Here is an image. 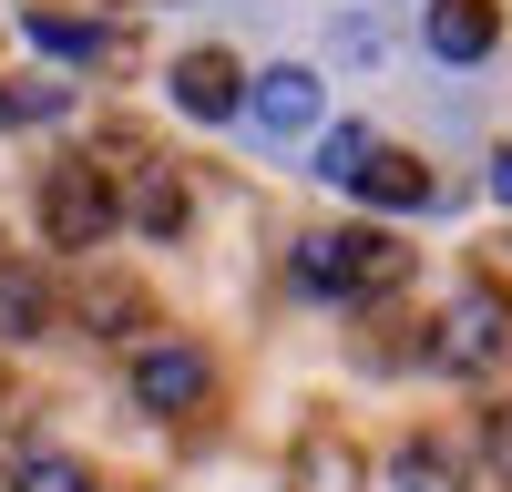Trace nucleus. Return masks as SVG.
<instances>
[{"label":"nucleus","instance_id":"7","mask_svg":"<svg viewBox=\"0 0 512 492\" xmlns=\"http://www.w3.org/2000/svg\"><path fill=\"white\" fill-rule=\"evenodd\" d=\"M175 103H185L195 123H226V113L246 103V72H236L226 52H185V62H175Z\"/></svg>","mask_w":512,"mask_h":492},{"label":"nucleus","instance_id":"3","mask_svg":"<svg viewBox=\"0 0 512 492\" xmlns=\"http://www.w3.org/2000/svg\"><path fill=\"white\" fill-rule=\"evenodd\" d=\"M205 380H216V369H205V349H185V339H154L134 359V400L164 410V421H185V410L205 400Z\"/></svg>","mask_w":512,"mask_h":492},{"label":"nucleus","instance_id":"13","mask_svg":"<svg viewBox=\"0 0 512 492\" xmlns=\"http://www.w3.org/2000/svg\"><path fill=\"white\" fill-rule=\"evenodd\" d=\"M21 31L41 41V52H62V62H103V31L72 21V11H21Z\"/></svg>","mask_w":512,"mask_h":492},{"label":"nucleus","instance_id":"11","mask_svg":"<svg viewBox=\"0 0 512 492\" xmlns=\"http://www.w3.org/2000/svg\"><path fill=\"white\" fill-rule=\"evenodd\" d=\"M123 205H134L144 236H175V226H185V185H175V164L144 154V175H134V195H123Z\"/></svg>","mask_w":512,"mask_h":492},{"label":"nucleus","instance_id":"12","mask_svg":"<svg viewBox=\"0 0 512 492\" xmlns=\"http://www.w3.org/2000/svg\"><path fill=\"white\" fill-rule=\"evenodd\" d=\"M359 482V462H349V441L338 431H308L297 441V492H349Z\"/></svg>","mask_w":512,"mask_h":492},{"label":"nucleus","instance_id":"8","mask_svg":"<svg viewBox=\"0 0 512 492\" xmlns=\"http://www.w3.org/2000/svg\"><path fill=\"white\" fill-rule=\"evenodd\" d=\"M359 195H369V205H390V216H420L441 185H431V164H420V154H390V144H379V154L359 164Z\"/></svg>","mask_w":512,"mask_h":492},{"label":"nucleus","instance_id":"2","mask_svg":"<svg viewBox=\"0 0 512 492\" xmlns=\"http://www.w3.org/2000/svg\"><path fill=\"white\" fill-rule=\"evenodd\" d=\"M41 236L52 246H103L113 236V175L103 164H52L41 175Z\"/></svg>","mask_w":512,"mask_h":492},{"label":"nucleus","instance_id":"15","mask_svg":"<svg viewBox=\"0 0 512 492\" xmlns=\"http://www.w3.org/2000/svg\"><path fill=\"white\" fill-rule=\"evenodd\" d=\"M72 93L62 82H11V93H0V123H41V113H62Z\"/></svg>","mask_w":512,"mask_h":492},{"label":"nucleus","instance_id":"1","mask_svg":"<svg viewBox=\"0 0 512 492\" xmlns=\"http://www.w3.org/2000/svg\"><path fill=\"white\" fill-rule=\"evenodd\" d=\"M400 277H410V246H390V236H308L297 246V287L308 298H379Z\"/></svg>","mask_w":512,"mask_h":492},{"label":"nucleus","instance_id":"4","mask_svg":"<svg viewBox=\"0 0 512 492\" xmlns=\"http://www.w3.org/2000/svg\"><path fill=\"white\" fill-rule=\"evenodd\" d=\"M318 72L308 62H277V72H256L246 82V113H256V134H277V144H297V134H308V123H318Z\"/></svg>","mask_w":512,"mask_h":492},{"label":"nucleus","instance_id":"10","mask_svg":"<svg viewBox=\"0 0 512 492\" xmlns=\"http://www.w3.org/2000/svg\"><path fill=\"white\" fill-rule=\"evenodd\" d=\"M390 492H461V451H451L441 431H410V441L390 451Z\"/></svg>","mask_w":512,"mask_h":492},{"label":"nucleus","instance_id":"14","mask_svg":"<svg viewBox=\"0 0 512 492\" xmlns=\"http://www.w3.org/2000/svg\"><path fill=\"white\" fill-rule=\"evenodd\" d=\"M379 154V134H369V123H338V134H318V175L328 185H359V164Z\"/></svg>","mask_w":512,"mask_h":492},{"label":"nucleus","instance_id":"16","mask_svg":"<svg viewBox=\"0 0 512 492\" xmlns=\"http://www.w3.org/2000/svg\"><path fill=\"white\" fill-rule=\"evenodd\" d=\"M21 492H82V472H72V462H52V451H41V462H21Z\"/></svg>","mask_w":512,"mask_h":492},{"label":"nucleus","instance_id":"6","mask_svg":"<svg viewBox=\"0 0 512 492\" xmlns=\"http://www.w3.org/2000/svg\"><path fill=\"white\" fill-rule=\"evenodd\" d=\"M420 31H431L441 62H482L492 41H502V0H431V21H420Z\"/></svg>","mask_w":512,"mask_h":492},{"label":"nucleus","instance_id":"9","mask_svg":"<svg viewBox=\"0 0 512 492\" xmlns=\"http://www.w3.org/2000/svg\"><path fill=\"white\" fill-rule=\"evenodd\" d=\"M52 328V277L31 257H0V339H41Z\"/></svg>","mask_w":512,"mask_h":492},{"label":"nucleus","instance_id":"5","mask_svg":"<svg viewBox=\"0 0 512 492\" xmlns=\"http://www.w3.org/2000/svg\"><path fill=\"white\" fill-rule=\"evenodd\" d=\"M512 349V308H502V287H461V308L441 318V359L451 369H482Z\"/></svg>","mask_w":512,"mask_h":492},{"label":"nucleus","instance_id":"17","mask_svg":"<svg viewBox=\"0 0 512 492\" xmlns=\"http://www.w3.org/2000/svg\"><path fill=\"white\" fill-rule=\"evenodd\" d=\"M482 462H492L502 492H512V410H492V421H482Z\"/></svg>","mask_w":512,"mask_h":492},{"label":"nucleus","instance_id":"18","mask_svg":"<svg viewBox=\"0 0 512 492\" xmlns=\"http://www.w3.org/2000/svg\"><path fill=\"white\" fill-rule=\"evenodd\" d=\"M492 195H502V205H512V154H492Z\"/></svg>","mask_w":512,"mask_h":492}]
</instances>
